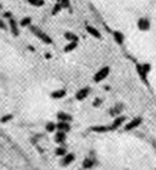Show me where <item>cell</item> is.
Instances as JSON below:
<instances>
[{"label": "cell", "mask_w": 156, "mask_h": 170, "mask_svg": "<svg viewBox=\"0 0 156 170\" xmlns=\"http://www.w3.org/2000/svg\"><path fill=\"white\" fill-rule=\"evenodd\" d=\"M150 69H152V66L149 63H138L136 64V72H138L139 77L143 83H148V74L150 72Z\"/></svg>", "instance_id": "obj_1"}, {"label": "cell", "mask_w": 156, "mask_h": 170, "mask_svg": "<svg viewBox=\"0 0 156 170\" xmlns=\"http://www.w3.org/2000/svg\"><path fill=\"white\" fill-rule=\"evenodd\" d=\"M29 29H30V32H32V33H33L36 37H39V39H40V40L43 41V43H46V45H52V43H53L52 37L47 36L46 33H43V32H42V30L39 29L37 26H32V24H30Z\"/></svg>", "instance_id": "obj_2"}, {"label": "cell", "mask_w": 156, "mask_h": 170, "mask_svg": "<svg viewBox=\"0 0 156 170\" xmlns=\"http://www.w3.org/2000/svg\"><path fill=\"white\" fill-rule=\"evenodd\" d=\"M109 73H110V67H108V66L102 67L100 70L96 72V74L93 76V81H95V83H100V81H103L105 79L108 77Z\"/></svg>", "instance_id": "obj_3"}, {"label": "cell", "mask_w": 156, "mask_h": 170, "mask_svg": "<svg viewBox=\"0 0 156 170\" xmlns=\"http://www.w3.org/2000/svg\"><path fill=\"white\" fill-rule=\"evenodd\" d=\"M138 29L142 32H148L150 29V20L149 17H139L138 19Z\"/></svg>", "instance_id": "obj_4"}, {"label": "cell", "mask_w": 156, "mask_h": 170, "mask_svg": "<svg viewBox=\"0 0 156 170\" xmlns=\"http://www.w3.org/2000/svg\"><path fill=\"white\" fill-rule=\"evenodd\" d=\"M125 122H126V117H125V116H116L115 120H113V122H112V124H110V132H115V130H118Z\"/></svg>", "instance_id": "obj_5"}, {"label": "cell", "mask_w": 156, "mask_h": 170, "mask_svg": "<svg viewBox=\"0 0 156 170\" xmlns=\"http://www.w3.org/2000/svg\"><path fill=\"white\" fill-rule=\"evenodd\" d=\"M140 124H142V117H135V119H132L126 126H125V130H126V132H130V130L139 127Z\"/></svg>", "instance_id": "obj_6"}, {"label": "cell", "mask_w": 156, "mask_h": 170, "mask_svg": "<svg viewBox=\"0 0 156 170\" xmlns=\"http://www.w3.org/2000/svg\"><path fill=\"white\" fill-rule=\"evenodd\" d=\"M90 92H92V89L90 87H83V89H80L78 93H76V100H85L86 97L90 94Z\"/></svg>", "instance_id": "obj_7"}, {"label": "cell", "mask_w": 156, "mask_h": 170, "mask_svg": "<svg viewBox=\"0 0 156 170\" xmlns=\"http://www.w3.org/2000/svg\"><path fill=\"white\" fill-rule=\"evenodd\" d=\"M9 26H10V30H11V34H13V36H19V34H20V32H19V24L15 20V17L9 19Z\"/></svg>", "instance_id": "obj_8"}, {"label": "cell", "mask_w": 156, "mask_h": 170, "mask_svg": "<svg viewBox=\"0 0 156 170\" xmlns=\"http://www.w3.org/2000/svg\"><path fill=\"white\" fill-rule=\"evenodd\" d=\"M70 122H59L56 124V130H60V132H65V133L70 132Z\"/></svg>", "instance_id": "obj_9"}, {"label": "cell", "mask_w": 156, "mask_h": 170, "mask_svg": "<svg viewBox=\"0 0 156 170\" xmlns=\"http://www.w3.org/2000/svg\"><path fill=\"white\" fill-rule=\"evenodd\" d=\"M74 162V155L73 153H66V155L63 156V159H62V162H60V164L62 166H69L70 163Z\"/></svg>", "instance_id": "obj_10"}, {"label": "cell", "mask_w": 156, "mask_h": 170, "mask_svg": "<svg viewBox=\"0 0 156 170\" xmlns=\"http://www.w3.org/2000/svg\"><path fill=\"white\" fill-rule=\"evenodd\" d=\"M90 130H92V132H95V133H108V132H110V126H103V124L93 126Z\"/></svg>", "instance_id": "obj_11"}, {"label": "cell", "mask_w": 156, "mask_h": 170, "mask_svg": "<svg viewBox=\"0 0 156 170\" xmlns=\"http://www.w3.org/2000/svg\"><path fill=\"white\" fill-rule=\"evenodd\" d=\"M123 111V104L119 103V104H116V106H113V107L110 109V111H109V115L113 116V117H116V116H119L120 113Z\"/></svg>", "instance_id": "obj_12"}, {"label": "cell", "mask_w": 156, "mask_h": 170, "mask_svg": "<svg viewBox=\"0 0 156 170\" xmlns=\"http://www.w3.org/2000/svg\"><path fill=\"white\" fill-rule=\"evenodd\" d=\"M86 32H87L92 37H95V39H100V37H102L100 32H99L96 27H93V26H87V27H86Z\"/></svg>", "instance_id": "obj_13"}, {"label": "cell", "mask_w": 156, "mask_h": 170, "mask_svg": "<svg viewBox=\"0 0 156 170\" xmlns=\"http://www.w3.org/2000/svg\"><path fill=\"white\" fill-rule=\"evenodd\" d=\"M113 39H115V41L118 43L119 46H122L123 45V41H125V34L122 33V32H113Z\"/></svg>", "instance_id": "obj_14"}, {"label": "cell", "mask_w": 156, "mask_h": 170, "mask_svg": "<svg viewBox=\"0 0 156 170\" xmlns=\"http://www.w3.org/2000/svg\"><path fill=\"white\" fill-rule=\"evenodd\" d=\"M65 96H66V90L65 89H59V90H55V92L50 93L52 99H63Z\"/></svg>", "instance_id": "obj_15"}, {"label": "cell", "mask_w": 156, "mask_h": 170, "mask_svg": "<svg viewBox=\"0 0 156 170\" xmlns=\"http://www.w3.org/2000/svg\"><path fill=\"white\" fill-rule=\"evenodd\" d=\"M65 140H66V133L57 130L56 134H55V142H56V143H65Z\"/></svg>", "instance_id": "obj_16"}, {"label": "cell", "mask_w": 156, "mask_h": 170, "mask_svg": "<svg viewBox=\"0 0 156 170\" xmlns=\"http://www.w3.org/2000/svg\"><path fill=\"white\" fill-rule=\"evenodd\" d=\"M78 45H79V41H69V43L65 46V53L73 52L74 49H78Z\"/></svg>", "instance_id": "obj_17"}, {"label": "cell", "mask_w": 156, "mask_h": 170, "mask_svg": "<svg viewBox=\"0 0 156 170\" xmlns=\"http://www.w3.org/2000/svg\"><path fill=\"white\" fill-rule=\"evenodd\" d=\"M57 120H60V122H70V120H72V116L69 115V113L59 111V113H57Z\"/></svg>", "instance_id": "obj_18"}, {"label": "cell", "mask_w": 156, "mask_h": 170, "mask_svg": "<svg viewBox=\"0 0 156 170\" xmlns=\"http://www.w3.org/2000/svg\"><path fill=\"white\" fill-rule=\"evenodd\" d=\"M82 166H83V169H92V167L95 166V160H93L92 157H86V159L83 160Z\"/></svg>", "instance_id": "obj_19"}, {"label": "cell", "mask_w": 156, "mask_h": 170, "mask_svg": "<svg viewBox=\"0 0 156 170\" xmlns=\"http://www.w3.org/2000/svg\"><path fill=\"white\" fill-rule=\"evenodd\" d=\"M65 39H66L67 41H79V37L74 33H72V32H66V33H65Z\"/></svg>", "instance_id": "obj_20"}, {"label": "cell", "mask_w": 156, "mask_h": 170, "mask_svg": "<svg viewBox=\"0 0 156 170\" xmlns=\"http://www.w3.org/2000/svg\"><path fill=\"white\" fill-rule=\"evenodd\" d=\"M27 3L30 6H34V7H42L45 4V0H27Z\"/></svg>", "instance_id": "obj_21"}, {"label": "cell", "mask_w": 156, "mask_h": 170, "mask_svg": "<svg viewBox=\"0 0 156 170\" xmlns=\"http://www.w3.org/2000/svg\"><path fill=\"white\" fill-rule=\"evenodd\" d=\"M30 24H32V17H29V16H27V17H23L22 20H20V26L22 27H27V26H30Z\"/></svg>", "instance_id": "obj_22"}, {"label": "cell", "mask_w": 156, "mask_h": 170, "mask_svg": "<svg viewBox=\"0 0 156 170\" xmlns=\"http://www.w3.org/2000/svg\"><path fill=\"white\" fill-rule=\"evenodd\" d=\"M62 4H60V2H57V3L55 4V6H53V9H52V15L53 16H56L57 15V13H60V10H62Z\"/></svg>", "instance_id": "obj_23"}, {"label": "cell", "mask_w": 156, "mask_h": 170, "mask_svg": "<svg viewBox=\"0 0 156 170\" xmlns=\"http://www.w3.org/2000/svg\"><path fill=\"white\" fill-rule=\"evenodd\" d=\"M46 132H47V133H53V132H56V123L49 122L47 124H46Z\"/></svg>", "instance_id": "obj_24"}, {"label": "cell", "mask_w": 156, "mask_h": 170, "mask_svg": "<svg viewBox=\"0 0 156 170\" xmlns=\"http://www.w3.org/2000/svg\"><path fill=\"white\" fill-rule=\"evenodd\" d=\"M66 153H67L66 147H56V150H55V155L56 156H62V157H63Z\"/></svg>", "instance_id": "obj_25"}, {"label": "cell", "mask_w": 156, "mask_h": 170, "mask_svg": "<svg viewBox=\"0 0 156 170\" xmlns=\"http://www.w3.org/2000/svg\"><path fill=\"white\" fill-rule=\"evenodd\" d=\"M13 119V115H6V116H3V117L0 119V122L2 123H7L9 120H11Z\"/></svg>", "instance_id": "obj_26"}, {"label": "cell", "mask_w": 156, "mask_h": 170, "mask_svg": "<svg viewBox=\"0 0 156 170\" xmlns=\"http://www.w3.org/2000/svg\"><path fill=\"white\" fill-rule=\"evenodd\" d=\"M102 103H103V99H102V97H99V99H96L95 102H93V107H99Z\"/></svg>", "instance_id": "obj_27"}, {"label": "cell", "mask_w": 156, "mask_h": 170, "mask_svg": "<svg viewBox=\"0 0 156 170\" xmlns=\"http://www.w3.org/2000/svg\"><path fill=\"white\" fill-rule=\"evenodd\" d=\"M60 4H62V7L63 9H67L70 6V0H60Z\"/></svg>", "instance_id": "obj_28"}, {"label": "cell", "mask_w": 156, "mask_h": 170, "mask_svg": "<svg viewBox=\"0 0 156 170\" xmlns=\"http://www.w3.org/2000/svg\"><path fill=\"white\" fill-rule=\"evenodd\" d=\"M3 17H4V19H11V17H13V15H11L10 11H4V13H3Z\"/></svg>", "instance_id": "obj_29"}, {"label": "cell", "mask_w": 156, "mask_h": 170, "mask_svg": "<svg viewBox=\"0 0 156 170\" xmlns=\"http://www.w3.org/2000/svg\"><path fill=\"white\" fill-rule=\"evenodd\" d=\"M0 29H3V30H6V24H4L2 20H0Z\"/></svg>", "instance_id": "obj_30"}, {"label": "cell", "mask_w": 156, "mask_h": 170, "mask_svg": "<svg viewBox=\"0 0 156 170\" xmlns=\"http://www.w3.org/2000/svg\"><path fill=\"white\" fill-rule=\"evenodd\" d=\"M0 7H2V6H0Z\"/></svg>", "instance_id": "obj_31"}]
</instances>
